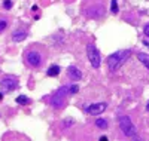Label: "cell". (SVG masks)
<instances>
[{"label": "cell", "mask_w": 149, "mask_h": 141, "mask_svg": "<svg viewBox=\"0 0 149 141\" xmlns=\"http://www.w3.org/2000/svg\"><path fill=\"white\" fill-rule=\"evenodd\" d=\"M46 58H48V49L39 43H33L29 48H26L22 55L24 64L30 70H40L45 66Z\"/></svg>", "instance_id": "6da1fadb"}, {"label": "cell", "mask_w": 149, "mask_h": 141, "mask_svg": "<svg viewBox=\"0 0 149 141\" xmlns=\"http://www.w3.org/2000/svg\"><path fill=\"white\" fill-rule=\"evenodd\" d=\"M82 12L88 18H103L106 14L104 0H84Z\"/></svg>", "instance_id": "7a4b0ae2"}, {"label": "cell", "mask_w": 149, "mask_h": 141, "mask_svg": "<svg viewBox=\"0 0 149 141\" xmlns=\"http://www.w3.org/2000/svg\"><path fill=\"white\" fill-rule=\"evenodd\" d=\"M131 50L130 49H124V50H116L112 55L107 57V66H109V70L110 71H116L124 62L127 61V58L130 57Z\"/></svg>", "instance_id": "3957f363"}, {"label": "cell", "mask_w": 149, "mask_h": 141, "mask_svg": "<svg viewBox=\"0 0 149 141\" xmlns=\"http://www.w3.org/2000/svg\"><path fill=\"white\" fill-rule=\"evenodd\" d=\"M67 94H69V88L67 86H61L57 92H54V95L51 97L49 102L54 109H63L67 102Z\"/></svg>", "instance_id": "277c9868"}, {"label": "cell", "mask_w": 149, "mask_h": 141, "mask_svg": "<svg viewBox=\"0 0 149 141\" xmlns=\"http://www.w3.org/2000/svg\"><path fill=\"white\" fill-rule=\"evenodd\" d=\"M119 128L121 131L124 132V135L128 137V138H136V134H137V131H136V126L131 120L130 116H122L119 119Z\"/></svg>", "instance_id": "5b68a950"}, {"label": "cell", "mask_w": 149, "mask_h": 141, "mask_svg": "<svg viewBox=\"0 0 149 141\" xmlns=\"http://www.w3.org/2000/svg\"><path fill=\"white\" fill-rule=\"evenodd\" d=\"M18 88H19V80L14 74H6L5 77L0 80V89H2L3 92H12Z\"/></svg>", "instance_id": "8992f818"}, {"label": "cell", "mask_w": 149, "mask_h": 141, "mask_svg": "<svg viewBox=\"0 0 149 141\" xmlns=\"http://www.w3.org/2000/svg\"><path fill=\"white\" fill-rule=\"evenodd\" d=\"M86 57H88L90 64H91L94 68H98V67H100V62H102L100 52H98V49L95 48L94 43H88V45H86Z\"/></svg>", "instance_id": "52a82bcc"}, {"label": "cell", "mask_w": 149, "mask_h": 141, "mask_svg": "<svg viewBox=\"0 0 149 141\" xmlns=\"http://www.w3.org/2000/svg\"><path fill=\"white\" fill-rule=\"evenodd\" d=\"M27 36H29V25H27V24H24V25L21 24L18 28H15L14 31H12L10 40L15 42V43H19V42H22V40H26Z\"/></svg>", "instance_id": "ba28073f"}, {"label": "cell", "mask_w": 149, "mask_h": 141, "mask_svg": "<svg viewBox=\"0 0 149 141\" xmlns=\"http://www.w3.org/2000/svg\"><path fill=\"white\" fill-rule=\"evenodd\" d=\"M106 107H107L106 102H94V104L85 106L84 110H85V113H88V114H93V116H98V114H102V113L106 110Z\"/></svg>", "instance_id": "9c48e42d"}, {"label": "cell", "mask_w": 149, "mask_h": 141, "mask_svg": "<svg viewBox=\"0 0 149 141\" xmlns=\"http://www.w3.org/2000/svg\"><path fill=\"white\" fill-rule=\"evenodd\" d=\"M67 76H69L73 82H78V80L82 79V71H81L76 66H70V67L67 68Z\"/></svg>", "instance_id": "30bf717a"}, {"label": "cell", "mask_w": 149, "mask_h": 141, "mask_svg": "<svg viewBox=\"0 0 149 141\" xmlns=\"http://www.w3.org/2000/svg\"><path fill=\"white\" fill-rule=\"evenodd\" d=\"M10 25V18L8 15H0V34H3Z\"/></svg>", "instance_id": "8fae6325"}, {"label": "cell", "mask_w": 149, "mask_h": 141, "mask_svg": "<svg viewBox=\"0 0 149 141\" xmlns=\"http://www.w3.org/2000/svg\"><path fill=\"white\" fill-rule=\"evenodd\" d=\"M60 73H61V68H60V66H57V64H52V66L46 70V74L49 76V77H57Z\"/></svg>", "instance_id": "7c38bea8"}, {"label": "cell", "mask_w": 149, "mask_h": 141, "mask_svg": "<svg viewBox=\"0 0 149 141\" xmlns=\"http://www.w3.org/2000/svg\"><path fill=\"white\" fill-rule=\"evenodd\" d=\"M137 58H139V61L143 64V66L149 70V55L148 54H143V52H140V54H137Z\"/></svg>", "instance_id": "4fadbf2b"}, {"label": "cell", "mask_w": 149, "mask_h": 141, "mask_svg": "<svg viewBox=\"0 0 149 141\" xmlns=\"http://www.w3.org/2000/svg\"><path fill=\"white\" fill-rule=\"evenodd\" d=\"M17 102L18 104H21V106H27V104H30V98L29 97H26V95H19L18 98H17Z\"/></svg>", "instance_id": "5bb4252c"}, {"label": "cell", "mask_w": 149, "mask_h": 141, "mask_svg": "<svg viewBox=\"0 0 149 141\" xmlns=\"http://www.w3.org/2000/svg\"><path fill=\"white\" fill-rule=\"evenodd\" d=\"M95 125H97V128H100V129H106V128H107V120H104V119H97V120H95Z\"/></svg>", "instance_id": "9a60e30c"}, {"label": "cell", "mask_w": 149, "mask_h": 141, "mask_svg": "<svg viewBox=\"0 0 149 141\" xmlns=\"http://www.w3.org/2000/svg\"><path fill=\"white\" fill-rule=\"evenodd\" d=\"M110 10H112V14H118V5H116V0H112Z\"/></svg>", "instance_id": "2e32d148"}, {"label": "cell", "mask_w": 149, "mask_h": 141, "mask_svg": "<svg viewBox=\"0 0 149 141\" xmlns=\"http://www.w3.org/2000/svg\"><path fill=\"white\" fill-rule=\"evenodd\" d=\"M69 92H70V94H78V92H79V86H78V85L69 86Z\"/></svg>", "instance_id": "e0dca14e"}, {"label": "cell", "mask_w": 149, "mask_h": 141, "mask_svg": "<svg viewBox=\"0 0 149 141\" xmlns=\"http://www.w3.org/2000/svg\"><path fill=\"white\" fill-rule=\"evenodd\" d=\"M3 8L5 9H10L12 8V0H5V2H3Z\"/></svg>", "instance_id": "ac0fdd59"}, {"label": "cell", "mask_w": 149, "mask_h": 141, "mask_svg": "<svg viewBox=\"0 0 149 141\" xmlns=\"http://www.w3.org/2000/svg\"><path fill=\"white\" fill-rule=\"evenodd\" d=\"M143 33H145V36H146V37H149V24H146V25H145Z\"/></svg>", "instance_id": "d6986e66"}, {"label": "cell", "mask_w": 149, "mask_h": 141, "mask_svg": "<svg viewBox=\"0 0 149 141\" xmlns=\"http://www.w3.org/2000/svg\"><path fill=\"white\" fill-rule=\"evenodd\" d=\"M72 123H73V120H72V119H69V120H64V126H63V128H69Z\"/></svg>", "instance_id": "ffe728a7"}, {"label": "cell", "mask_w": 149, "mask_h": 141, "mask_svg": "<svg viewBox=\"0 0 149 141\" xmlns=\"http://www.w3.org/2000/svg\"><path fill=\"white\" fill-rule=\"evenodd\" d=\"M3 94H5L3 91H0V102H2V101H3Z\"/></svg>", "instance_id": "44dd1931"}, {"label": "cell", "mask_w": 149, "mask_h": 141, "mask_svg": "<svg viewBox=\"0 0 149 141\" xmlns=\"http://www.w3.org/2000/svg\"><path fill=\"white\" fill-rule=\"evenodd\" d=\"M148 110H149V104H148Z\"/></svg>", "instance_id": "7402d4cb"}]
</instances>
